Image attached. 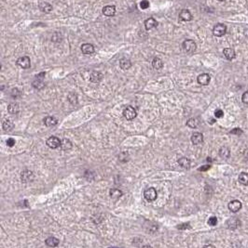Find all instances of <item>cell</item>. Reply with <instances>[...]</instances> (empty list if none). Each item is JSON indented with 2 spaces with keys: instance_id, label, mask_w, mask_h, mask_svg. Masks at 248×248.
I'll return each instance as SVG.
<instances>
[{
  "instance_id": "obj_1",
  "label": "cell",
  "mask_w": 248,
  "mask_h": 248,
  "mask_svg": "<svg viewBox=\"0 0 248 248\" xmlns=\"http://www.w3.org/2000/svg\"><path fill=\"white\" fill-rule=\"evenodd\" d=\"M182 47H183V50L188 53H193V52H195V50L197 49V45H196L195 41L191 40V39L185 40L182 44Z\"/></svg>"
},
{
  "instance_id": "obj_2",
  "label": "cell",
  "mask_w": 248,
  "mask_h": 248,
  "mask_svg": "<svg viewBox=\"0 0 248 248\" xmlns=\"http://www.w3.org/2000/svg\"><path fill=\"white\" fill-rule=\"evenodd\" d=\"M45 75L46 73H40L36 76L35 78V81L33 82V87L35 88H37V89H41L44 87L45 84H44V78H45Z\"/></svg>"
},
{
  "instance_id": "obj_3",
  "label": "cell",
  "mask_w": 248,
  "mask_h": 248,
  "mask_svg": "<svg viewBox=\"0 0 248 248\" xmlns=\"http://www.w3.org/2000/svg\"><path fill=\"white\" fill-rule=\"evenodd\" d=\"M123 115L127 120H133L136 117L137 113L136 110L132 106H127L123 111Z\"/></svg>"
},
{
  "instance_id": "obj_4",
  "label": "cell",
  "mask_w": 248,
  "mask_h": 248,
  "mask_svg": "<svg viewBox=\"0 0 248 248\" xmlns=\"http://www.w3.org/2000/svg\"><path fill=\"white\" fill-rule=\"evenodd\" d=\"M226 33H227V26L223 24H218L213 28V34H214V35H216L218 37L223 36Z\"/></svg>"
},
{
  "instance_id": "obj_5",
  "label": "cell",
  "mask_w": 248,
  "mask_h": 248,
  "mask_svg": "<svg viewBox=\"0 0 248 248\" xmlns=\"http://www.w3.org/2000/svg\"><path fill=\"white\" fill-rule=\"evenodd\" d=\"M17 65L23 69H28L31 67V60L30 58L27 56H23V57H20L17 61H16Z\"/></svg>"
},
{
  "instance_id": "obj_6",
  "label": "cell",
  "mask_w": 248,
  "mask_h": 248,
  "mask_svg": "<svg viewBox=\"0 0 248 248\" xmlns=\"http://www.w3.org/2000/svg\"><path fill=\"white\" fill-rule=\"evenodd\" d=\"M144 196L146 201L148 202H153L157 199L158 196V193H157V191L154 189V188H148L145 191L144 193Z\"/></svg>"
},
{
  "instance_id": "obj_7",
  "label": "cell",
  "mask_w": 248,
  "mask_h": 248,
  "mask_svg": "<svg viewBox=\"0 0 248 248\" xmlns=\"http://www.w3.org/2000/svg\"><path fill=\"white\" fill-rule=\"evenodd\" d=\"M61 143H62V141L57 137H54V136H52L47 140V145L51 149H57L58 147H61Z\"/></svg>"
},
{
  "instance_id": "obj_8",
  "label": "cell",
  "mask_w": 248,
  "mask_h": 248,
  "mask_svg": "<svg viewBox=\"0 0 248 248\" xmlns=\"http://www.w3.org/2000/svg\"><path fill=\"white\" fill-rule=\"evenodd\" d=\"M241 208H242V203L238 200H233V201L229 202V209L233 213L240 211Z\"/></svg>"
},
{
  "instance_id": "obj_9",
  "label": "cell",
  "mask_w": 248,
  "mask_h": 248,
  "mask_svg": "<svg viewBox=\"0 0 248 248\" xmlns=\"http://www.w3.org/2000/svg\"><path fill=\"white\" fill-rule=\"evenodd\" d=\"M34 173L30 170H24L22 172V175H21V179L23 182L25 183H27V182H31L33 181L34 179Z\"/></svg>"
},
{
  "instance_id": "obj_10",
  "label": "cell",
  "mask_w": 248,
  "mask_h": 248,
  "mask_svg": "<svg viewBox=\"0 0 248 248\" xmlns=\"http://www.w3.org/2000/svg\"><path fill=\"white\" fill-rule=\"evenodd\" d=\"M179 19L183 22H190L192 20V14L189 9H182L179 13Z\"/></svg>"
},
{
  "instance_id": "obj_11",
  "label": "cell",
  "mask_w": 248,
  "mask_h": 248,
  "mask_svg": "<svg viewBox=\"0 0 248 248\" xmlns=\"http://www.w3.org/2000/svg\"><path fill=\"white\" fill-rule=\"evenodd\" d=\"M102 12L107 17H113L116 13V7L115 6H105L102 9Z\"/></svg>"
},
{
  "instance_id": "obj_12",
  "label": "cell",
  "mask_w": 248,
  "mask_h": 248,
  "mask_svg": "<svg viewBox=\"0 0 248 248\" xmlns=\"http://www.w3.org/2000/svg\"><path fill=\"white\" fill-rule=\"evenodd\" d=\"M197 81L201 86H207L210 83V81H211V76L208 74H201V75L198 76Z\"/></svg>"
},
{
  "instance_id": "obj_13",
  "label": "cell",
  "mask_w": 248,
  "mask_h": 248,
  "mask_svg": "<svg viewBox=\"0 0 248 248\" xmlns=\"http://www.w3.org/2000/svg\"><path fill=\"white\" fill-rule=\"evenodd\" d=\"M241 225V221L237 218H231L227 221V227L230 230H235Z\"/></svg>"
},
{
  "instance_id": "obj_14",
  "label": "cell",
  "mask_w": 248,
  "mask_h": 248,
  "mask_svg": "<svg viewBox=\"0 0 248 248\" xmlns=\"http://www.w3.org/2000/svg\"><path fill=\"white\" fill-rule=\"evenodd\" d=\"M191 141H192L193 144H195V145L201 144L203 141V136H202V134L200 133V132L193 133L192 136H191Z\"/></svg>"
},
{
  "instance_id": "obj_15",
  "label": "cell",
  "mask_w": 248,
  "mask_h": 248,
  "mask_svg": "<svg viewBox=\"0 0 248 248\" xmlns=\"http://www.w3.org/2000/svg\"><path fill=\"white\" fill-rule=\"evenodd\" d=\"M81 52L85 55H91L94 53V47L91 44L86 43L81 46Z\"/></svg>"
},
{
  "instance_id": "obj_16",
  "label": "cell",
  "mask_w": 248,
  "mask_h": 248,
  "mask_svg": "<svg viewBox=\"0 0 248 248\" xmlns=\"http://www.w3.org/2000/svg\"><path fill=\"white\" fill-rule=\"evenodd\" d=\"M158 26V22L154 18H148L145 22V27L146 30H151L154 29Z\"/></svg>"
},
{
  "instance_id": "obj_17",
  "label": "cell",
  "mask_w": 248,
  "mask_h": 248,
  "mask_svg": "<svg viewBox=\"0 0 248 248\" xmlns=\"http://www.w3.org/2000/svg\"><path fill=\"white\" fill-rule=\"evenodd\" d=\"M223 54H224V56L226 57V59L229 60V61H232V60L235 59V57H236V53H235L234 50H232V49H230V48H227V49H225V50H223Z\"/></svg>"
},
{
  "instance_id": "obj_18",
  "label": "cell",
  "mask_w": 248,
  "mask_h": 248,
  "mask_svg": "<svg viewBox=\"0 0 248 248\" xmlns=\"http://www.w3.org/2000/svg\"><path fill=\"white\" fill-rule=\"evenodd\" d=\"M132 66V62L130 60L126 59V58H122L121 60H119V67L120 69L126 71V70H129Z\"/></svg>"
},
{
  "instance_id": "obj_19",
  "label": "cell",
  "mask_w": 248,
  "mask_h": 248,
  "mask_svg": "<svg viewBox=\"0 0 248 248\" xmlns=\"http://www.w3.org/2000/svg\"><path fill=\"white\" fill-rule=\"evenodd\" d=\"M103 78V75L101 72H97V71H94L91 73V75L90 76V80L91 83H99Z\"/></svg>"
},
{
  "instance_id": "obj_20",
  "label": "cell",
  "mask_w": 248,
  "mask_h": 248,
  "mask_svg": "<svg viewBox=\"0 0 248 248\" xmlns=\"http://www.w3.org/2000/svg\"><path fill=\"white\" fill-rule=\"evenodd\" d=\"M39 9L44 13H50L52 10V6L48 2H41L39 4Z\"/></svg>"
},
{
  "instance_id": "obj_21",
  "label": "cell",
  "mask_w": 248,
  "mask_h": 248,
  "mask_svg": "<svg viewBox=\"0 0 248 248\" xmlns=\"http://www.w3.org/2000/svg\"><path fill=\"white\" fill-rule=\"evenodd\" d=\"M19 105L17 103H10L8 104V112L10 113V114H17L19 113Z\"/></svg>"
},
{
  "instance_id": "obj_22",
  "label": "cell",
  "mask_w": 248,
  "mask_h": 248,
  "mask_svg": "<svg viewBox=\"0 0 248 248\" xmlns=\"http://www.w3.org/2000/svg\"><path fill=\"white\" fill-rule=\"evenodd\" d=\"M122 192L118 189H111L110 192H109V195L112 199H119L121 196H122Z\"/></svg>"
},
{
  "instance_id": "obj_23",
  "label": "cell",
  "mask_w": 248,
  "mask_h": 248,
  "mask_svg": "<svg viewBox=\"0 0 248 248\" xmlns=\"http://www.w3.org/2000/svg\"><path fill=\"white\" fill-rule=\"evenodd\" d=\"M152 66L155 70H161L163 66V62L160 58H154L152 61Z\"/></svg>"
},
{
  "instance_id": "obj_24",
  "label": "cell",
  "mask_w": 248,
  "mask_h": 248,
  "mask_svg": "<svg viewBox=\"0 0 248 248\" xmlns=\"http://www.w3.org/2000/svg\"><path fill=\"white\" fill-rule=\"evenodd\" d=\"M219 155L223 159H228L229 157V155H230V150H229V149L228 147L223 146L219 150Z\"/></svg>"
},
{
  "instance_id": "obj_25",
  "label": "cell",
  "mask_w": 248,
  "mask_h": 248,
  "mask_svg": "<svg viewBox=\"0 0 248 248\" xmlns=\"http://www.w3.org/2000/svg\"><path fill=\"white\" fill-rule=\"evenodd\" d=\"M178 164L183 167V168H190V160L186 158V157H182L178 160Z\"/></svg>"
},
{
  "instance_id": "obj_26",
  "label": "cell",
  "mask_w": 248,
  "mask_h": 248,
  "mask_svg": "<svg viewBox=\"0 0 248 248\" xmlns=\"http://www.w3.org/2000/svg\"><path fill=\"white\" fill-rule=\"evenodd\" d=\"M13 127H14V124H13V122L11 120L8 119V120H5L3 122V129L5 131L9 132V131H11L13 129Z\"/></svg>"
},
{
  "instance_id": "obj_27",
  "label": "cell",
  "mask_w": 248,
  "mask_h": 248,
  "mask_svg": "<svg viewBox=\"0 0 248 248\" xmlns=\"http://www.w3.org/2000/svg\"><path fill=\"white\" fill-rule=\"evenodd\" d=\"M44 124L47 126H53L57 124V119L53 116H47L46 118H44Z\"/></svg>"
},
{
  "instance_id": "obj_28",
  "label": "cell",
  "mask_w": 248,
  "mask_h": 248,
  "mask_svg": "<svg viewBox=\"0 0 248 248\" xmlns=\"http://www.w3.org/2000/svg\"><path fill=\"white\" fill-rule=\"evenodd\" d=\"M46 245L50 247H56L59 245V240L55 237H50L46 240Z\"/></svg>"
},
{
  "instance_id": "obj_29",
  "label": "cell",
  "mask_w": 248,
  "mask_h": 248,
  "mask_svg": "<svg viewBox=\"0 0 248 248\" xmlns=\"http://www.w3.org/2000/svg\"><path fill=\"white\" fill-rule=\"evenodd\" d=\"M61 148L63 150H70L72 148V143L69 140H62V143H61Z\"/></svg>"
},
{
  "instance_id": "obj_30",
  "label": "cell",
  "mask_w": 248,
  "mask_h": 248,
  "mask_svg": "<svg viewBox=\"0 0 248 248\" xmlns=\"http://www.w3.org/2000/svg\"><path fill=\"white\" fill-rule=\"evenodd\" d=\"M239 182L243 185H248V173L243 172L239 176Z\"/></svg>"
},
{
  "instance_id": "obj_31",
  "label": "cell",
  "mask_w": 248,
  "mask_h": 248,
  "mask_svg": "<svg viewBox=\"0 0 248 248\" xmlns=\"http://www.w3.org/2000/svg\"><path fill=\"white\" fill-rule=\"evenodd\" d=\"M187 124H188L190 127H191V128H196V127H198V125H199V121H198V119H196V118H190V119L187 122Z\"/></svg>"
},
{
  "instance_id": "obj_32",
  "label": "cell",
  "mask_w": 248,
  "mask_h": 248,
  "mask_svg": "<svg viewBox=\"0 0 248 248\" xmlns=\"http://www.w3.org/2000/svg\"><path fill=\"white\" fill-rule=\"evenodd\" d=\"M140 8L142 9H146L149 8V2L147 0H142L140 2Z\"/></svg>"
},
{
  "instance_id": "obj_33",
  "label": "cell",
  "mask_w": 248,
  "mask_h": 248,
  "mask_svg": "<svg viewBox=\"0 0 248 248\" xmlns=\"http://www.w3.org/2000/svg\"><path fill=\"white\" fill-rule=\"evenodd\" d=\"M118 158H119V160H120L121 162H126V161H128L129 156H128V153H127V152H121V153L119 154Z\"/></svg>"
},
{
  "instance_id": "obj_34",
  "label": "cell",
  "mask_w": 248,
  "mask_h": 248,
  "mask_svg": "<svg viewBox=\"0 0 248 248\" xmlns=\"http://www.w3.org/2000/svg\"><path fill=\"white\" fill-rule=\"evenodd\" d=\"M218 224V219L216 217H211L208 219V225L210 226H216Z\"/></svg>"
},
{
  "instance_id": "obj_35",
  "label": "cell",
  "mask_w": 248,
  "mask_h": 248,
  "mask_svg": "<svg viewBox=\"0 0 248 248\" xmlns=\"http://www.w3.org/2000/svg\"><path fill=\"white\" fill-rule=\"evenodd\" d=\"M20 95H21V92H20V90H19L18 88H13V89H12V91H11V96H12L13 98H18Z\"/></svg>"
},
{
  "instance_id": "obj_36",
  "label": "cell",
  "mask_w": 248,
  "mask_h": 248,
  "mask_svg": "<svg viewBox=\"0 0 248 248\" xmlns=\"http://www.w3.org/2000/svg\"><path fill=\"white\" fill-rule=\"evenodd\" d=\"M15 140L14 139H12V138H9V139H8L7 140V141H6V143H7V145L8 146V147H13L14 145H15Z\"/></svg>"
},
{
  "instance_id": "obj_37",
  "label": "cell",
  "mask_w": 248,
  "mask_h": 248,
  "mask_svg": "<svg viewBox=\"0 0 248 248\" xmlns=\"http://www.w3.org/2000/svg\"><path fill=\"white\" fill-rule=\"evenodd\" d=\"M223 115H224V112H223L222 110H220V109L216 110V112H215V116H216L217 118H221V117H223Z\"/></svg>"
},
{
  "instance_id": "obj_38",
  "label": "cell",
  "mask_w": 248,
  "mask_h": 248,
  "mask_svg": "<svg viewBox=\"0 0 248 248\" xmlns=\"http://www.w3.org/2000/svg\"><path fill=\"white\" fill-rule=\"evenodd\" d=\"M242 100L245 104H247L248 105V91H245L243 96H242Z\"/></svg>"
},
{
  "instance_id": "obj_39",
  "label": "cell",
  "mask_w": 248,
  "mask_h": 248,
  "mask_svg": "<svg viewBox=\"0 0 248 248\" xmlns=\"http://www.w3.org/2000/svg\"><path fill=\"white\" fill-rule=\"evenodd\" d=\"M243 133V130L240 128H234L233 130L230 131V134H234V135H241Z\"/></svg>"
},
{
  "instance_id": "obj_40",
  "label": "cell",
  "mask_w": 248,
  "mask_h": 248,
  "mask_svg": "<svg viewBox=\"0 0 248 248\" xmlns=\"http://www.w3.org/2000/svg\"><path fill=\"white\" fill-rule=\"evenodd\" d=\"M210 166H201V167H200L199 168V171H206V170H208V169H210Z\"/></svg>"
},
{
  "instance_id": "obj_41",
  "label": "cell",
  "mask_w": 248,
  "mask_h": 248,
  "mask_svg": "<svg viewBox=\"0 0 248 248\" xmlns=\"http://www.w3.org/2000/svg\"><path fill=\"white\" fill-rule=\"evenodd\" d=\"M188 228H190V224H182V225H179L178 226V229H180V230H183V229H188Z\"/></svg>"
},
{
  "instance_id": "obj_42",
  "label": "cell",
  "mask_w": 248,
  "mask_h": 248,
  "mask_svg": "<svg viewBox=\"0 0 248 248\" xmlns=\"http://www.w3.org/2000/svg\"><path fill=\"white\" fill-rule=\"evenodd\" d=\"M203 248H216L213 245H205Z\"/></svg>"
},
{
  "instance_id": "obj_43",
  "label": "cell",
  "mask_w": 248,
  "mask_h": 248,
  "mask_svg": "<svg viewBox=\"0 0 248 248\" xmlns=\"http://www.w3.org/2000/svg\"><path fill=\"white\" fill-rule=\"evenodd\" d=\"M245 157L248 160V150H246L245 151Z\"/></svg>"
},
{
  "instance_id": "obj_44",
  "label": "cell",
  "mask_w": 248,
  "mask_h": 248,
  "mask_svg": "<svg viewBox=\"0 0 248 248\" xmlns=\"http://www.w3.org/2000/svg\"><path fill=\"white\" fill-rule=\"evenodd\" d=\"M142 248H152L150 245H145V246H143Z\"/></svg>"
},
{
  "instance_id": "obj_45",
  "label": "cell",
  "mask_w": 248,
  "mask_h": 248,
  "mask_svg": "<svg viewBox=\"0 0 248 248\" xmlns=\"http://www.w3.org/2000/svg\"><path fill=\"white\" fill-rule=\"evenodd\" d=\"M218 1H225V0H218Z\"/></svg>"
}]
</instances>
